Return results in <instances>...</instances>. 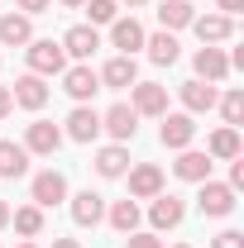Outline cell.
I'll return each instance as SVG.
<instances>
[{
	"label": "cell",
	"mask_w": 244,
	"mask_h": 248,
	"mask_svg": "<svg viewBox=\"0 0 244 248\" xmlns=\"http://www.w3.org/2000/svg\"><path fill=\"white\" fill-rule=\"evenodd\" d=\"M62 5H67V10H82V5H87V0H62Z\"/></svg>",
	"instance_id": "cell-40"
},
{
	"label": "cell",
	"mask_w": 244,
	"mask_h": 248,
	"mask_svg": "<svg viewBox=\"0 0 244 248\" xmlns=\"http://www.w3.org/2000/svg\"><path fill=\"white\" fill-rule=\"evenodd\" d=\"M19 248H38V244H34V239H24V244H19Z\"/></svg>",
	"instance_id": "cell-41"
},
{
	"label": "cell",
	"mask_w": 244,
	"mask_h": 248,
	"mask_svg": "<svg viewBox=\"0 0 244 248\" xmlns=\"http://www.w3.org/2000/svg\"><path fill=\"white\" fill-rule=\"evenodd\" d=\"M10 224H15V234L38 239V234H43V210H38V205H19V210H10Z\"/></svg>",
	"instance_id": "cell-28"
},
{
	"label": "cell",
	"mask_w": 244,
	"mask_h": 248,
	"mask_svg": "<svg viewBox=\"0 0 244 248\" xmlns=\"http://www.w3.org/2000/svg\"><path fill=\"white\" fill-rule=\"evenodd\" d=\"M10 224V201H0V229Z\"/></svg>",
	"instance_id": "cell-37"
},
{
	"label": "cell",
	"mask_w": 244,
	"mask_h": 248,
	"mask_svg": "<svg viewBox=\"0 0 244 248\" xmlns=\"http://www.w3.org/2000/svg\"><path fill=\"white\" fill-rule=\"evenodd\" d=\"M129 110L134 115H149V120H163L168 115V86H158V81H134L129 86Z\"/></svg>",
	"instance_id": "cell-5"
},
{
	"label": "cell",
	"mask_w": 244,
	"mask_h": 248,
	"mask_svg": "<svg viewBox=\"0 0 244 248\" xmlns=\"http://www.w3.org/2000/svg\"><path fill=\"white\" fill-rule=\"evenodd\" d=\"M201 191H196V205H201V215H211V219H225L230 210H235V191L225 182H196Z\"/></svg>",
	"instance_id": "cell-10"
},
{
	"label": "cell",
	"mask_w": 244,
	"mask_h": 248,
	"mask_svg": "<svg viewBox=\"0 0 244 248\" xmlns=\"http://www.w3.org/2000/svg\"><path fill=\"white\" fill-rule=\"evenodd\" d=\"M211 248H244V234L240 229H220V234L211 239Z\"/></svg>",
	"instance_id": "cell-32"
},
{
	"label": "cell",
	"mask_w": 244,
	"mask_h": 248,
	"mask_svg": "<svg viewBox=\"0 0 244 248\" xmlns=\"http://www.w3.org/2000/svg\"><path fill=\"white\" fill-rule=\"evenodd\" d=\"M144 48H149V62L153 67H173V62L182 58V43H177V33H168V29H158L144 38Z\"/></svg>",
	"instance_id": "cell-19"
},
{
	"label": "cell",
	"mask_w": 244,
	"mask_h": 248,
	"mask_svg": "<svg viewBox=\"0 0 244 248\" xmlns=\"http://www.w3.org/2000/svg\"><path fill=\"white\" fill-rule=\"evenodd\" d=\"M96 48H101V29L96 24H72V29L62 33V53L72 62H91Z\"/></svg>",
	"instance_id": "cell-11"
},
{
	"label": "cell",
	"mask_w": 244,
	"mask_h": 248,
	"mask_svg": "<svg viewBox=\"0 0 244 248\" xmlns=\"http://www.w3.org/2000/svg\"><path fill=\"white\" fill-rule=\"evenodd\" d=\"M62 91L72 95L77 105H91V95L101 91V77H96L91 62H72L67 72H62Z\"/></svg>",
	"instance_id": "cell-4"
},
{
	"label": "cell",
	"mask_w": 244,
	"mask_h": 248,
	"mask_svg": "<svg viewBox=\"0 0 244 248\" xmlns=\"http://www.w3.org/2000/svg\"><path fill=\"white\" fill-rule=\"evenodd\" d=\"M240 10H244V0H215V15H230V19H235Z\"/></svg>",
	"instance_id": "cell-35"
},
{
	"label": "cell",
	"mask_w": 244,
	"mask_h": 248,
	"mask_svg": "<svg viewBox=\"0 0 244 248\" xmlns=\"http://www.w3.org/2000/svg\"><path fill=\"white\" fill-rule=\"evenodd\" d=\"M144 38H149V33H144V24H139L134 15H120V19L110 24V48L124 53V58H134V53L144 48Z\"/></svg>",
	"instance_id": "cell-15"
},
{
	"label": "cell",
	"mask_w": 244,
	"mask_h": 248,
	"mask_svg": "<svg viewBox=\"0 0 244 248\" xmlns=\"http://www.w3.org/2000/svg\"><path fill=\"white\" fill-rule=\"evenodd\" d=\"M192 67H196V81H211V86L230 77V62H225V53H220L215 43H201L196 58H192Z\"/></svg>",
	"instance_id": "cell-17"
},
{
	"label": "cell",
	"mask_w": 244,
	"mask_h": 248,
	"mask_svg": "<svg viewBox=\"0 0 244 248\" xmlns=\"http://www.w3.org/2000/svg\"><path fill=\"white\" fill-rule=\"evenodd\" d=\"M15 5H19V15H48V10H53V0H15Z\"/></svg>",
	"instance_id": "cell-33"
},
{
	"label": "cell",
	"mask_w": 244,
	"mask_h": 248,
	"mask_svg": "<svg viewBox=\"0 0 244 248\" xmlns=\"http://www.w3.org/2000/svg\"><path fill=\"white\" fill-rule=\"evenodd\" d=\"M192 139H196V115H187V110L163 115V124H158V143H163V148L182 153V148H192Z\"/></svg>",
	"instance_id": "cell-3"
},
{
	"label": "cell",
	"mask_w": 244,
	"mask_h": 248,
	"mask_svg": "<svg viewBox=\"0 0 244 248\" xmlns=\"http://www.w3.org/2000/svg\"><path fill=\"white\" fill-rule=\"evenodd\" d=\"M24 62H29L34 77H62L67 72V53H62V43H53V38H29L24 43Z\"/></svg>",
	"instance_id": "cell-1"
},
{
	"label": "cell",
	"mask_w": 244,
	"mask_h": 248,
	"mask_svg": "<svg viewBox=\"0 0 244 248\" xmlns=\"http://www.w3.org/2000/svg\"><path fill=\"white\" fill-rule=\"evenodd\" d=\"M62 148V129L53 120H34L24 129V153H38V157H53Z\"/></svg>",
	"instance_id": "cell-13"
},
{
	"label": "cell",
	"mask_w": 244,
	"mask_h": 248,
	"mask_svg": "<svg viewBox=\"0 0 244 248\" xmlns=\"http://www.w3.org/2000/svg\"><path fill=\"white\" fill-rule=\"evenodd\" d=\"M101 134H110L115 143H129V139L139 134V115L129 110V100H120V105H110V110L101 115Z\"/></svg>",
	"instance_id": "cell-12"
},
{
	"label": "cell",
	"mask_w": 244,
	"mask_h": 248,
	"mask_svg": "<svg viewBox=\"0 0 244 248\" xmlns=\"http://www.w3.org/2000/svg\"><path fill=\"white\" fill-rule=\"evenodd\" d=\"M29 172V153H24V143H15V139H0V177H24Z\"/></svg>",
	"instance_id": "cell-26"
},
{
	"label": "cell",
	"mask_w": 244,
	"mask_h": 248,
	"mask_svg": "<svg viewBox=\"0 0 244 248\" xmlns=\"http://www.w3.org/2000/svg\"><path fill=\"white\" fill-rule=\"evenodd\" d=\"M87 24H115L120 19V0H87Z\"/></svg>",
	"instance_id": "cell-29"
},
{
	"label": "cell",
	"mask_w": 244,
	"mask_h": 248,
	"mask_svg": "<svg viewBox=\"0 0 244 248\" xmlns=\"http://www.w3.org/2000/svg\"><path fill=\"white\" fill-rule=\"evenodd\" d=\"M29 201L38 205V210H53V205H62V201H67V177H62L58 167H43V172H34V182H29Z\"/></svg>",
	"instance_id": "cell-2"
},
{
	"label": "cell",
	"mask_w": 244,
	"mask_h": 248,
	"mask_svg": "<svg viewBox=\"0 0 244 248\" xmlns=\"http://www.w3.org/2000/svg\"><path fill=\"white\" fill-rule=\"evenodd\" d=\"M53 248H82L77 239H53Z\"/></svg>",
	"instance_id": "cell-38"
},
{
	"label": "cell",
	"mask_w": 244,
	"mask_h": 248,
	"mask_svg": "<svg viewBox=\"0 0 244 248\" xmlns=\"http://www.w3.org/2000/svg\"><path fill=\"white\" fill-rule=\"evenodd\" d=\"M211 167H215V162L201 153V148H182L177 162H173V172H177L182 182H211Z\"/></svg>",
	"instance_id": "cell-20"
},
{
	"label": "cell",
	"mask_w": 244,
	"mask_h": 248,
	"mask_svg": "<svg viewBox=\"0 0 244 248\" xmlns=\"http://www.w3.org/2000/svg\"><path fill=\"white\" fill-rule=\"evenodd\" d=\"M62 124H67L62 139H72V143H96L101 139V110H91V105H72V115Z\"/></svg>",
	"instance_id": "cell-6"
},
{
	"label": "cell",
	"mask_w": 244,
	"mask_h": 248,
	"mask_svg": "<svg viewBox=\"0 0 244 248\" xmlns=\"http://www.w3.org/2000/svg\"><path fill=\"white\" fill-rule=\"evenodd\" d=\"M177 100H182L187 115H211L215 100H220V91H215L211 81H196V77H192V81H182V86H177Z\"/></svg>",
	"instance_id": "cell-14"
},
{
	"label": "cell",
	"mask_w": 244,
	"mask_h": 248,
	"mask_svg": "<svg viewBox=\"0 0 244 248\" xmlns=\"http://www.w3.org/2000/svg\"><path fill=\"white\" fill-rule=\"evenodd\" d=\"M215 105H220V115H225L230 129H240V120H244V91H225Z\"/></svg>",
	"instance_id": "cell-30"
},
{
	"label": "cell",
	"mask_w": 244,
	"mask_h": 248,
	"mask_svg": "<svg viewBox=\"0 0 244 248\" xmlns=\"http://www.w3.org/2000/svg\"><path fill=\"white\" fill-rule=\"evenodd\" d=\"M192 19H196V5H192V0H163V5H158V24L168 33L192 29Z\"/></svg>",
	"instance_id": "cell-22"
},
{
	"label": "cell",
	"mask_w": 244,
	"mask_h": 248,
	"mask_svg": "<svg viewBox=\"0 0 244 248\" xmlns=\"http://www.w3.org/2000/svg\"><path fill=\"white\" fill-rule=\"evenodd\" d=\"M187 215V205L177 201V196H153V205H149V229L153 234H163V229H177Z\"/></svg>",
	"instance_id": "cell-18"
},
{
	"label": "cell",
	"mask_w": 244,
	"mask_h": 248,
	"mask_svg": "<svg viewBox=\"0 0 244 248\" xmlns=\"http://www.w3.org/2000/svg\"><path fill=\"white\" fill-rule=\"evenodd\" d=\"M240 129H230V124H220V129H215L211 134V143H206V157H211V162H230V157H240Z\"/></svg>",
	"instance_id": "cell-24"
},
{
	"label": "cell",
	"mask_w": 244,
	"mask_h": 248,
	"mask_svg": "<svg viewBox=\"0 0 244 248\" xmlns=\"http://www.w3.org/2000/svg\"><path fill=\"white\" fill-rule=\"evenodd\" d=\"M10 95H15V105H19V110H43L53 91H48V77H34V72H24V77L10 86Z\"/></svg>",
	"instance_id": "cell-16"
},
{
	"label": "cell",
	"mask_w": 244,
	"mask_h": 248,
	"mask_svg": "<svg viewBox=\"0 0 244 248\" xmlns=\"http://www.w3.org/2000/svg\"><path fill=\"white\" fill-rule=\"evenodd\" d=\"M67 210H72V224H77V229H96V224L105 219V196L77 191V196H67Z\"/></svg>",
	"instance_id": "cell-9"
},
{
	"label": "cell",
	"mask_w": 244,
	"mask_h": 248,
	"mask_svg": "<svg viewBox=\"0 0 244 248\" xmlns=\"http://www.w3.org/2000/svg\"><path fill=\"white\" fill-rule=\"evenodd\" d=\"M124 248H163V239L153 229H134V234H124Z\"/></svg>",
	"instance_id": "cell-31"
},
{
	"label": "cell",
	"mask_w": 244,
	"mask_h": 248,
	"mask_svg": "<svg viewBox=\"0 0 244 248\" xmlns=\"http://www.w3.org/2000/svg\"><path fill=\"white\" fill-rule=\"evenodd\" d=\"M10 110H15V95H10V86H0V120H5Z\"/></svg>",
	"instance_id": "cell-36"
},
{
	"label": "cell",
	"mask_w": 244,
	"mask_h": 248,
	"mask_svg": "<svg viewBox=\"0 0 244 248\" xmlns=\"http://www.w3.org/2000/svg\"><path fill=\"white\" fill-rule=\"evenodd\" d=\"M105 219H110V229H115V234H134V229H139V201H129V196L115 201V205L105 210Z\"/></svg>",
	"instance_id": "cell-27"
},
{
	"label": "cell",
	"mask_w": 244,
	"mask_h": 248,
	"mask_svg": "<svg viewBox=\"0 0 244 248\" xmlns=\"http://www.w3.org/2000/svg\"><path fill=\"white\" fill-rule=\"evenodd\" d=\"M177 248H192V244H177Z\"/></svg>",
	"instance_id": "cell-42"
},
{
	"label": "cell",
	"mask_w": 244,
	"mask_h": 248,
	"mask_svg": "<svg viewBox=\"0 0 244 248\" xmlns=\"http://www.w3.org/2000/svg\"><path fill=\"white\" fill-rule=\"evenodd\" d=\"M124 177H129V201H153V196H163V167H153V162H134Z\"/></svg>",
	"instance_id": "cell-8"
},
{
	"label": "cell",
	"mask_w": 244,
	"mask_h": 248,
	"mask_svg": "<svg viewBox=\"0 0 244 248\" xmlns=\"http://www.w3.org/2000/svg\"><path fill=\"white\" fill-rule=\"evenodd\" d=\"M192 29H196L201 43H225V38L235 33V19H230V15H196Z\"/></svg>",
	"instance_id": "cell-23"
},
{
	"label": "cell",
	"mask_w": 244,
	"mask_h": 248,
	"mask_svg": "<svg viewBox=\"0 0 244 248\" xmlns=\"http://www.w3.org/2000/svg\"><path fill=\"white\" fill-rule=\"evenodd\" d=\"M96 77H101V91H129V86L139 81V62L124 58V53H115V58L96 72Z\"/></svg>",
	"instance_id": "cell-7"
},
{
	"label": "cell",
	"mask_w": 244,
	"mask_h": 248,
	"mask_svg": "<svg viewBox=\"0 0 244 248\" xmlns=\"http://www.w3.org/2000/svg\"><path fill=\"white\" fill-rule=\"evenodd\" d=\"M225 186H230V191L244 186V157H230V182H225Z\"/></svg>",
	"instance_id": "cell-34"
},
{
	"label": "cell",
	"mask_w": 244,
	"mask_h": 248,
	"mask_svg": "<svg viewBox=\"0 0 244 248\" xmlns=\"http://www.w3.org/2000/svg\"><path fill=\"white\" fill-rule=\"evenodd\" d=\"M96 172H101L105 182L124 177V172H129V148H124V143H105V148L96 153Z\"/></svg>",
	"instance_id": "cell-25"
},
{
	"label": "cell",
	"mask_w": 244,
	"mask_h": 248,
	"mask_svg": "<svg viewBox=\"0 0 244 248\" xmlns=\"http://www.w3.org/2000/svg\"><path fill=\"white\" fill-rule=\"evenodd\" d=\"M29 38H34V19L29 15H15V10L0 15V48H24Z\"/></svg>",
	"instance_id": "cell-21"
},
{
	"label": "cell",
	"mask_w": 244,
	"mask_h": 248,
	"mask_svg": "<svg viewBox=\"0 0 244 248\" xmlns=\"http://www.w3.org/2000/svg\"><path fill=\"white\" fill-rule=\"evenodd\" d=\"M120 5H129V10H144V5H149V0H120Z\"/></svg>",
	"instance_id": "cell-39"
}]
</instances>
